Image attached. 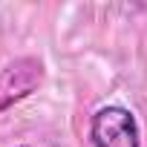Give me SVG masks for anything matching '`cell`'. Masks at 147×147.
Here are the masks:
<instances>
[{
    "label": "cell",
    "mask_w": 147,
    "mask_h": 147,
    "mask_svg": "<svg viewBox=\"0 0 147 147\" xmlns=\"http://www.w3.org/2000/svg\"><path fill=\"white\" fill-rule=\"evenodd\" d=\"M46 78V69L38 58H18L0 69V113L12 104L29 98Z\"/></svg>",
    "instance_id": "obj_2"
},
{
    "label": "cell",
    "mask_w": 147,
    "mask_h": 147,
    "mask_svg": "<svg viewBox=\"0 0 147 147\" xmlns=\"http://www.w3.org/2000/svg\"><path fill=\"white\" fill-rule=\"evenodd\" d=\"M20 147H26V144H20Z\"/></svg>",
    "instance_id": "obj_3"
},
{
    "label": "cell",
    "mask_w": 147,
    "mask_h": 147,
    "mask_svg": "<svg viewBox=\"0 0 147 147\" xmlns=\"http://www.w3.org/2000/svg\"><path fill=\"white\" fill-rule=\"evenodd\" d=\"M90 141L92 147H141V130L127 107L107 104L90 121Z\"/></svg>",
    "instance_id": "obj_1"
}]
</instances>
